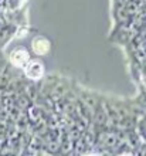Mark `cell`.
<instances>
[{
    "mask_svg": "<svg viewBox=\"0 0 146 156\" xmlns=\"http://www.w3.org/2000/svg\"><path fill=\"white\" fill-rule=\"evenodd\" d=\"M23 68L26 77L30 80H40L44 75V64L38 60H30Z\"/></svg>",
    "mask_w": 146,
    "mask_h": 156,
    "instance_id": "6da1fadb",
    "label": "cell"
},
{
    "mask_svg": "<svg viewBox=\"0 0 146 156\" xmlns=\"http://www.w3.org/2000/svg\"><path fill=\"white\" fill-rule=\"evenodd\" d=\"M31 48L37 55H44L50 51V41L45 37H41V36L34 37L31 41Z\"/></svg>",
    "mask_w": 146,
    "mask_h": 156,
    "instance_id": "3957f363",
    "label": "cell"
},
{
    "mask_svg": "<svg viewBox=\"0 0 146 156\" xmlns=\"http://www.w3.org/2000/svg\"><path fill=\"white\" fill-rule=\"evenodd\" d=\"M29 61H30V54L24 47H16L10 53V62L17 68L24 67Z\"/></svg>",
    "mask_w": 146,
    "mask_h": 156,
    "instance_id": "7a4b0ae2",
    "label": "cell"
}]
</instances>
